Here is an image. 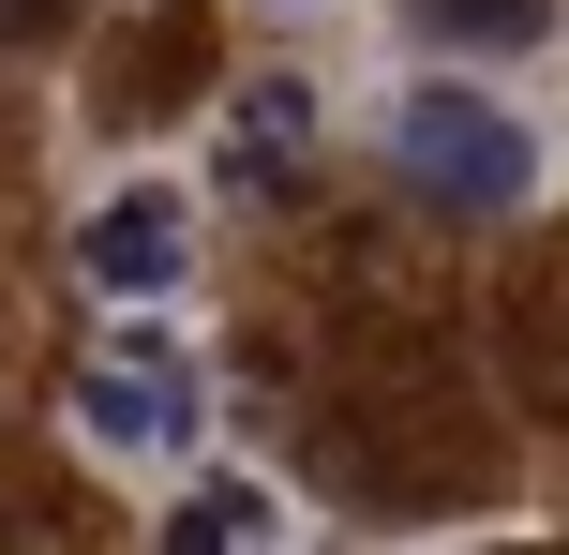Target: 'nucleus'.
<instances>
[{"label":"nucleus","instance_id":"obj_1","mask_svg":"<svg viewBox=\"0 0 569 555\" xmlns=\"http://www.w3.org/2000/svg\"><path fill=\"white\" fill-rule=\"evenodd\" d=\"M390 180L420 210H525L540 196V136H525L495 90H465V76H420V90H390Z\"/></svg>","mask_w":569,"mask_h":555},{"label":"nucleus","instance_id":"obj_2","mask_svg":"<svg viewBox=\"0 0 569 555\" xmlns=\"http://www.w3.org/2000/svg\"><path fill=\"white\" fill-rule=\"evenodd\" d=\"M210 420V360L180 346V330H120V346L76 360V436L106 450V466H180Z\"/></svg>","mask_w":569,"mask_h":555},{"label":"nucleus","instance_id":"obj_3","mask_svg":"<svg viewBox=\"0 0 569 555\" xmlns=\"http://www.w3.org/2000/svg\"><path fill=\"white\" fill-rule=\"evenodd\" d=\"M76 270H90L106 300H180V270H196V196H180V180H120V196H90Z\"/></svg>","mask_w":569,"mask_h":555},{"label":"nucleus","instance_id":"obj_4","mask_svg":"<svg viewBox=\"0 0 569 555\" xmlns=\"http://www.w3.org/2000/svg\"><path fill=\"white\" fill-rule=\"evenodd\" d=\"M270 541H284V496L240 480V466H210V480L166 496V555H270Z\"/></svg>","mask_w":569,"mask_h":555},{"label":"nucleus","instance_id":"obj_5","mask_svg":"<svg viewBox=\"0 0 569 555\" xmlns=\"http://www.w3.org/2000/svg\"><path fill=\"white\" fill-rule=\"evenodd\" d=\"M315 150V90L300 76H240L226 90V180H284Z\"/></svg>","mask_w":569,"mask_h":555},{"label":"nucleus","instance_id":"obj_6","mask_svg":"<svg viewBox=\"0 0 569 555\" xmlns=\"http://www.w3.org/2000/svg\"><path fill=\"white\" fill-rule=\"evenodd\" d=\"M420 16V46H465V60H510V46H540V0H405Z\"/></svg>","mask_w":569,"mask_h":555},{"label":"nucleus","instance_id":"obj_7","mask_svg":"<svg viewBox=\"0 0 569 555\" xmlns=\"http://www.w3.org/2000/svg\"><path fill=\"white\" fill-rule=\"evenodd\" d=\"M60 16V0H0V46H16V30H46Z\"/></svg>","mask_w":569,"mask_h":555}]
</instances>
